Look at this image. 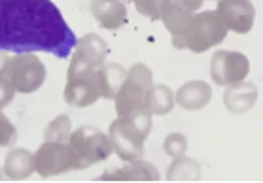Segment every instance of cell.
<instances>
[{
    "mask_svg": "<svg viewBox=\"0 0 263 183\" xmlns=\"http://www.w3.org/2000/svg\"><path fill=\"white\" fill-rule=\"evenodd\" d=\"M76 42L51 0H0V51H48L66 59Z\"/></svg>",
    "mask_w": 263,
    "mask_h": 183,
    "instance_id": "6da1fadb",
    "label": "cell"
},
{
    "mask_svg": "<svg viewBox=\"0 0 263 183\" xmlns=\"http://www.w3.org/2000/svg\"><path fill=\"white\" fill-rule=\"evenodd\" d=\"M152 130V113L144 108L138 112L118 117L110 125V142L121 160H137L144 155V142Z\"/></svg>",
    "mask_w": 263,
    "mask_h": 183,
    "instance_id": "7a4b0ae2",
    "label": "cell"
},
{
    "mask_svg": "<svg viewBox=\"0 0 263 183\" xmlns=\"http://www.w3.org/2000/svg\"><path fill=\"white\" fill-rule=\"evenodd\" d=\"M68 148L74 157V170H85L91 165L102 162L114 151L110 136L95 127H80L70 132Z\"/></svg>",
    "mask_w": 263,
    "mask_h": 183,
    "instance_id": "3957f363",
    "label": "cell"
},
{
    "mask_svg": "<svg viewBox=\"0 0 263 183\" xmlns=\"http://www.w3.org/2000/svg\"><path fill=\"white\" fill-rule=\"evenodd\" d=\"M152 85H154V74L148 66L142 63L133 65L127 70L125 82L121 83L120 91L114 96L118 117H127L138 110H144V96Z\"/></svg>",
    "mask_w": 263,
    "mask_h": 183,
    "instance_id": "277c9868",
    "label": "cell"
},
{
    "mask_svg": "<svg viewBox=\"0 0 263 183\" xmlns=\"http://www.w3.org/2000/svg\"><path fill=\"white\" fill-rule=\"evenodd\" d=\"M4 76L10 79L15 93L29 95L42 87L48 72L34 53H15L4 66Z\"/></svg>",
    "mask_w": 263,
    "mask_h": 183,
    "instance_id": "5b68a950",
    "label": "cell"
},
{
    "mask_svg": "<svg viewBox=\"0 0 263 183\" xmlns=\"http://www.w3.org/2000/svg\"><path fill=\"white\" fill-rule=\"evenodd\" d=\"M228 36V27L223 25L220 15L212 10L201 12L192 17L187 36H185V49L193 53H204L210 48L220 46Z\"/></svg>",
    "mask_w": 263,
    "mask_h": 183,
    "instance_id": "8992f818",
    "label": "cell"
},
{
    "mask_svg": "<svg viewBox=\"0 0 263 183\" xmlns=\"http://www.w3.org/2000/svg\"><path fill=\"white\" fill-rule=\"evenodd\" d=\"M101 98L97 70L70 65L66 74L65 100L72 108H87Z\"/></svg>",
    "mask_w": 263,
    "mask_h": 183,
    "instance_id": "52a82bcc",
    "label": "cell"
},
{
    "mask_svg": "<svg viewBox=\"0 0 263 183\" xmlns=\"http://www.w3.org/2000/svg\"><path fill=\"white\" fill-rule=\"evenodd\" d=\"M70 170H74V157L68 144L44 140L34 153V172H38L42 177H51Z\"/></svg>",
    "mask_w": 263,
    "mask_h": 183,
    "instance_id": "ba28073f",
    "label": "cell"
},
{
    "mask_svg": "<svg viewBox=\"0 0 263 183\" xmlns=\"http://www.w3.org/2000/svg\"><path fill=\"white\" fill-rule=\"evenodd\" d=\"M250 72V60L239 51H216L210 60V76L214 83L221 87H229L235 83L245 82V77Z\"/></svg>",
    "mask_w": 263,
    "mask_h": 183,
    "instance_id": "9c48e42d",
    "label": "cell"
},
{
    "mask_svg": "<svg viewBox=\"0 0 263 183\" xmlns=\"http://www.w3.org/2000/svg\"><path fill=\"white\" fill-rule=\"evenodd\" d=\"M216 13L220 15L228 30H233L237 34L250 32L256 19V10L250 0H220Z\"/></svg>",
    "mask_w": 263,
    "mask_h": 183,
    "instance_id": "30bf717a",
    "label": "cell"
},
{
    "mask_svg": "<svg viewBox=\"0 0 263 183\" xmlns=\"http://www.w3.org/2000/svg\"><path fill=\"white\" fill-rule=\"evenodd\" d=\"M74 49H76V51H74V57H72L70 65L99 70V68L106 63L108 46L101 36L85 34L84 38H80V40L76 42Z\"/></svg>",
    "mask_w": 263,
    "mask_h": 183,
    "instance_id": "8fae6325",
    "label": "cell"
},
{
    "mask_svg": "<svg viewBox=\"0 0 263 183\" xmlns=\"http://www.w3.org/2000/svg\"><path fill=\"white\" fill-rule=\"evenodd\" d=\"M193 13L184 10V8L176 6L173 2H165L161 8V21L165 25V29L173 36V44L176 49H185V36H187V29L192 23Z\"/></svg>",
    "mask_w": 263,
    "mask_h": 183,
    "instance_id": "7c38bea8",
    "label": "cell"
},
{
    "mask_svg": "<svg viewBox=\"0 0 263 183\" xmlns=\"http://www.w3.org/2000/svg\"><path fill=\"white\" fill-rule=\"evenodd\" d=\"M91 13L102 29L116 30L127 23V8L123 0H91Z\"/></svg>",
    "mask_w": 263,
    "mask_h": 183,
    "instance_id": "4fadbf2b",
    "label": "cell"
},
{
    "mask_svg": "<svg viewBox=\"0 0 263 183\" xmlns=\"http://www.w3.org/2000/svg\"><path fill=\"white\" fill-rule=\"evenodd\" d=\"M212 98V89L206 82L201 79H193V82L184 83L178 89V93L174 96V102H178L184 110L195 112V110H203Z\"/></svg>",
    "mask_w": 263,
    "mask_h": 183,
    "instance_id": "5bb4252c",
    "label": "cell"
},
{
    "mask_svg": "<svg viewBox=\"0 0 263 183\" xmlns=\"http://www.w3.org/2000/svg\"><path fill=\"white\" fill-rule=\"evenodd\" d=\"M257 100V87L254 83H235L229 85L223 93V104L231 113L248 112Z\"/></svg>",
    "mask_w": 263,
    "mask_h": 183,
    "instance_id": "9a60e30c",
    "label": "cell"
},
{
    "mask_svg": "<svg viewBox=\"0 0 263 183\" xmlns=\"http://www.w3.org/2000/svg\"><path fill=\"white\" fill-rule=\"evenodd\" d=\"M101 179H121V181H133V179H142V181H149L159 179V172L156 170V166L144 162V160H129V165L123 168H114L110 172H104Z\"/></svg>",
    "mask_w": 263,
    "mask_h": 183,
    "instance_id": "2e32d148",
    "label": "cell"
},
{
    "mask_svg": "<svg viewBox=\"0 0 263 183\" xmlns=\"http://www.w3.org/2000/svg\"><path fill=\"white\" fill-rule=\"evenodd\" d=\"M4 174L10 179H27L34 174V155L23 148L10 149L4 160Z\"/></svg>",
    "mask_w": 263,
    "mask_h": 183,
    "instance_id": "e0dca14e",
    "label": "cell"
},
{
    "mask_svg": "<svg viewBox=\"0 0 263 183\" xmlns=\"http://www.w3.org/2000/svg\"><path fill=\"white\" fill-rule=\"evenodd\" d=\"M99 77V87H101L102 98H114L116 93L120 91L121 83L125 82L127 70L118 63H104V65L97 70Z\"/></svg>",
    "mask_w": 263,
    "mask_h": 183,
    "instance_id": "ac0fdd59",
    "label": "cell"
},
{
    "mask_svg": "<svg viewBox=\"0 0 263 183\" xmlns=\"http://www.w3.org/2000/svg\"><path fill=\"white\" fill-rule=\"evenodd\" d=\"M144 108L152 115H165L174 108V95L167 85H152L144 96Z\"/></svg>",
    "mask_w": 263,
    "mask_h": 183,
    "instance_id": "d6986e66",
    "label": "cell"
},
{
    "mask_svg": "<svg viewBox=\"0 0 263 183\" xmlns=\"http://www.w3.org/2000/svg\"><path fill=\"white\" fill-rule=\"evenodd\" d=\"M167 177L168 179H199L201 170L195 160L182 155V157H176L173 165L168 166Z\"/></svg>",
    "mask_w": 263,
    "mask_h": 183,
    "instance_id": "ffe728a7",
    "label": "cell"
},
{
    "mask_svg": "<svg viewBox=\"0 0 263 183\" xmlns=\"http://www.w3.org/2000/svg\"><path fill=\"white\" fill-rule=\"evenodd\" d=\"M70 117L68 115H57L51 123L44 130V140H51V142H65L68 144L70 138Z\"/></svg>",
    "mask_w": 263,
    "mask_h": 183,
    "instance_id": "44dd1931",
    "label": "cell"
},
{
    "mask_svg": "<svg viewBox=\"0 0 263 183\" xmlns=\"http://www.w3.org/2000/svg\"><path fill=\"white\" fill-rule=\"evenodd\" d=\"M163 149H165V153L171 155V157H182L185 153V149H187V140H185L184 134H180V132H173V134H168L165 138V142H163Z\"/></svg>",
    "mask_w": 263,
    "mask_h": 183,
    "instance_id": "7402d4cb",
    "label": "cell"
},
{
    "mask_svg": "<svg viewBox=\"0 0 263 183\" xmlns=\"http://www.w3.org/2000/svg\"><path fill=\"white\" fill-rule=\"evenodd\" d=\"M133 2L144 17H148L149 21H157L161 17V8L167 0H133Z\"/></svg>",
    "mask_w": 263,
    "mask_h": 183,
    "instance_id": "603a6c76",
    "label": "cell"
},
{
    "mask_svg": "<svg viewBox=\"0 0 263 183\" xmlns=\"http://www.w3.org/2000/svg\"><path fill=\"white\" fill-rule=\"evenodd\" d=\"M15 140H17V130L6 117V113L0 110V148H12Z\"/></svg>",
    "mask_w": 263,
    "mask_h": 183,
    "instance_id": "cb8c5ba5",
    "label": "cell"
},
{
    "mask_svg": "<svg viewBox=\"0 0 263 183\" xmlns=\"http://www.w3.org/2000/svg\"><path fill=\"white\" fill-rule=\"evenodd\" d=\"M13 95H15V89L10 79L6 76H0V110L13 100Z\"/></svg>",
    "mask_w": 263,
    "mask_h": 183,
    "instance_id": "d4e9b609",
    "label": "cell"
},
{
    "mask_svg": "<svg viewBox=\"0 0 263 183\" xmlns=\"http://www.w3.org/2000/svg\"><path fill=\"white\" fill-rule=\"evenodd\" d=\"M168 2H173V4L184 8V10H187V12H192V13L204 4V0H168Z\"/></svg>",
    "mask_w": 263,
    "mask_h": 183,
    "instance_id": "484cf974",
    "label": "cell"
},
{
    "mask_svg": "<svg viewBox=\"0 0 263 183\" xmlns=\"http://www.w3.org/2000/svg\"><path fill=\"white\" fill-rule=\"evenodd\" d=\"M8 59L10 57L6 55V51H0V76H4V66H6Z\"/></svg>",
    "mask_w": 263,
    "mask_h": 183,
    "instance_id": "4316f807",
    "label": "cell"
},
{
    "mask_svg": "<svg viewBox=\"0 0 263 183\" xmlns=\"http://www.w3.org/2000/svg\"><path fill=\"white\" fill-rule=\"evenodd\" d=\"M123 2H125V0H123Z\"/></svg>",
    "mask_w": 263,
    "mask_h": 183,
    "instance_id": "83f0119b",
    "label": "cell"
}]
</instances>
